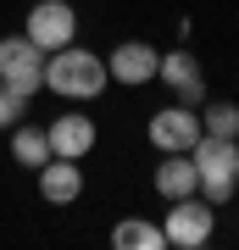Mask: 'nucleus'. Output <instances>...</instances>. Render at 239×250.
I'll use <instances>...</instances> for the list:
<instances>
[{"instance_id": "1", "label": "nucleus", "mask_w": 239, "mask_h": 250, "mask_svg": "<svg viewBox=\"0 0 239 250\" xmlns=\"http://www.w3.org/2000/svg\"><path fill=\"white\" fill-rule=\"evenodd\" d=\"M106 83H111L106 78V56L84 50L78 39L44 56V89L62 95V100H95V95H106Z\"/></svg>"}, {"instance_id": "7", "label": "nucleus", "mask_w": 239, "mask_h": 250, "mask_svg": "<svg viewBox=\"0 0 239 250\" xmlns=\"http://www.w3.org/2000/svg\"><path fill=\"white\" fill-rule=\"evenodd\" d=\"M156 62H161L156 45H145V39H123V45L106 56V78L123 83V89H145V83H156Z\"/></svg>"}, {"instance_id": "5", "label": "nucleus", "mask_w": 239, "mask_h": 250, "mask_svg": "<svg viewBox=\"0 0 239 250\" xmlns=\"http://www.w3.org/2000/svg\"><path fill=\"white\" fill-rule=\"evenodd\" d=\"M22 34L34 39L44 56H50V50H62V45H72V39H78V11H72L67 0H39V6H28Z\"/></svg>"}, {"instance_id": "6", "label": "nucleus", "mask_w": 239, "mask_h": 250, "mask_svg": "<svg viewBox=\"0 0 239 250\" xmlns=\"http://www.w3.org/2000/svg\"><path fill=\"white\" fill-rule=\"evenodd\" d=\"M195 139H200V106L167 100L161 111H151V145L161 156H167V150H189Z\"/></svg>"}, {"instance_id": "4", "label": "nucleus", "mask_w": 239, "mask_h": 250, "mask_svg": "<svg viewBox=\"0 0 239 250\" xmlns=\"http://www.w3.org/2000/svg\"><path fill=\"white\" fill-rule=\"evenodd\" d=\"M0 83L11 95H22V100L44 89V50L28 34H6L0 39Z\"/></svg>"}, {"instance_id": "14", "label": "nucleus", "mask_w": 239, "mask_h": 250, "mask_svg": "<svg viewBox=\"0 0 239 250\" xmlns=\"http://www.w3.org/2000/svg\"><path fill=\"white\" fill-rule=\"evenodd\" d=\"M200 134L239 139V106L234 100H200Z\"/></svg>"}, {"instance_id": "15", "label": "nucleus", "mask_w": 239, "mask_h": 250, "mask_svg": "<svg viewBox=\"0 0 239 250\" xmlns=\"http://www.w3.org/2000/svg\"><path fill=\"white\" fill-rule=\"evenodd\" d=\"M22 106H28V100L11 95L6 83H0V128H17V123H22Z\"/></svg>"}, {"instance_id": "3", "label": "nucleus", "mask_w": 239, "mask_h": 250, "mask_svg": "<svg viewBox=\"0 0 239 250\" xmlns=\"http://www.w3.org/2000/svg\"><path fill=\"white\" fill-rule=\"evenodd\" d=\"M161 233H167V245H178V250H200V245H206V239L217 233V206L206 200V195H184V200H167Z\"/></svg>"}, {"instance_id": "2", "label": "nucleus", "mask_w": 239, "mask_h": 250, "mask_svg": "<svg viewBox=\"0 0 239 250\" xmlns=\"http://www.w3.org/2000/svg\"><path fill=\"white\" fill-rule=\"evenodd\" d=\"M189 161H195V178H200V195L212 206H228L239 195V139H217V134H200L189 145Z\"/></svg>"}, {"instance_id": "12", "label": "nucleus", "mask_w": 239, "mask_h": 250, "mask_svg": "<svg viewBox=\"0 0 239 250\" xmlns=\"http://www.w3.org/2000/svg\"><path fill=\"white\" fill-rule=\"evenodd\" d=\"M11 161L39 172L44 161H50V134H44L39 123H17V128H11Z\"/></svg>"}, {"instance_id": "10", "label": "nucleus", "mask_w": 239, "mask_h": 250, "mask_svg": "<svg viewBox=\"0 0 239 250\" xmlns=\"http://www.w3.org/2000/svg\"><path fill=\"white\" fill-rule=\"evenodd\" d=\"M39 195L50 200V206H72V200L84 195V167L72 156H50L39 167Z\"/></svg>"}, {"instance_id": "11", "label": "nucleus", "mask_w": 239, "mask_h": 250, "mask_svg": "<svg viewBox=\"0 0 239 250\" xmlns=\"http://www.w3.org/2000/svg\"><path fill=\"white\" fill-rule=\"evenodd\" d=\"M151 184H156V195H161V200H184V195H200V178H195V161H189V150H167Z\"/></svg>"}, {"instance_id": "13", "label": "nucleus", "mask_w": 239, "mask_h": 250, "mask_svg": "<svg viewBox=\"0 0 239 250\" xmlns=\"http://www.w3.org/2000/svg\"><path fill=\"white\" fill-rule=\"evenodd\" d=\"M111 245H117V250H167V233H161V223L128 217V223L111 228Z\"/></svg>"}, {"instance_id": "8", "label": "nucleus", "mask_w": 239, "mask_h": 250, "mask_svg": "<svg viewBox=\"0 0 239 250\" xmlns=\"http://www.w3.org/2000/svg\"><path fill=\"white\" fill-rule=\"evenodd\" d=\"M156 83H167L173 100H184V106H200V100H206V72L195 62V50H161Z\"/></svg>"}, {"instance_id": "9", "label": "nucleus", "mask_w": 239, "mask_h": 250, "mask_svg": "<svg viewBox=\"0 0 239 250\" xmlns=\"http://www.w3.org/2000/svg\"><path fill=\"white\" fill-rule=\"evenodd\" d=\"M44 134H50V156H72V161H84L89 150H95L100 128L89 123L84 111H62V117H56L50 128H44Z\"/></svg>"}]
</instances>
